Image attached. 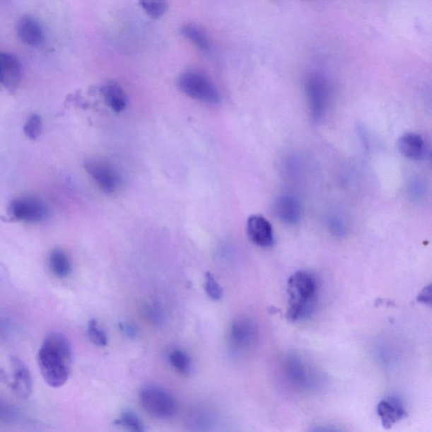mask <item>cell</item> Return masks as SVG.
<instances>
[{"instance_id": "6da1fadb", "label": "cell", "mask_w": 432, "mask_h": 432, "mask_svg": "<svg viewBox=\"0 0 432 432\" xmlns=\"http://www.w3.org/2000/svg\"><path fill=\"white\" fill-rule=\"evenodd\" d=\"M72 348L66 336L52 332L43 340L38 352V366L47 385L57 388L64 385L71 374Z\"/></svg>"}, {"instance_id": "7a4b0ae2", "label": "cell", "mask_w": 432, "mask_h": 432, "mask_svg": "<svg viewBox=\"0 0 432 432\" xmlns=\"http://www.w3.org/2000/svg\"><path fill=\"white\" fill-rule=\"evenodd\" d=\"M287 318L291 322L304 320L311 314L317 296L316 278L308 272L292 274L287 284Z\"/></svg>"}, {"instance_id": "3957f363", "label": "cell", "mask_w": 432, "mask_h": 432, "mask_svg": "<svg viewBox=\"0 0 432 432\" xmlns=\"http://www.w3.org/2000/svg\"><path fill=\"white\" fill-rule=\"evenodd\" d=\"M139 402L151 416L158 419H171L178 409L175 398L164 388L148 385L139 392Z\"/></svg>"}, {"instance_id": "277c9868", "label": "cell", "mask_w": 432, "mask_h": 432, "mask_svg": "<svg viewBox=\"0 0 432 432\" xmlns=\"http://www.w3.org/2000/svg\"><path fill=\"white\" fill-rule=\"evenodd\" d=\"M178 87L183 93L198 101L209 104L220 102L219 91L204 74L196 71H186L178 78Z\"/></svg>"}, {"instance_id": "5b68a950", "label": "cell", "mask_w": 432, "mask_h": 432, "mask_svg": "<svg viewBox=\"0 0 432 432\" xmlns=\"http://www.w3.org/2000/svg\"><path fill=\"white\" fill-rule=\"evenodd\" d=\"M8 216L16 221L37 223L49 216V209L42 199L36 196H21L8 204Z\"/></svg>"}, {"instance_id": "8992f818", "label": "cell", "mask_w": 432, "mask_h": 432, "mask_svg": "<svg viewBox=\"0 0 432 432\" xmlns=\"http://www.w3.org/2000/svg\"><path fill=\"white\" fill-rule=\"evenodd\" d=\"M305 93L310 117L314 122H320L329 107L330 89L328 82L321 76L313 75L305 83Z\"/></svg>"}, {"instance_id": "52a82bcc", "label": "cell", "mask_w": 432, "mask_h": 432, "mask_svg": "<svg viewBox=\"0 0 432 432\" xmlns=\"http://www.w3.org/2000/svg\"><path fill=\"white\" fill-rule=\"evenodd\" d=\"M85 168L97 185L104 193L115 194L121 186L119 173L106 160L91 159L85 163Z\"/></svg>"}, {"instance_id": "ba28073f", "label": "cell", "mask_w": 432, "mask_h": 432, "mask_svg": "<svg viewBox=\"0 0 432 432\" xmlns=\"http://www.w3.org/2000/svg\"><path fill=\"white\" fill-rule=\"evenodd\" d=\"M257 337H259L257 326L256 322L250 318H238L230 326V343L235 351L250 350L256 344Z\"/></svg>"}, {"instance_id": "9c48e42d", "label": "cell", "mask_w": 432, "mask_h": 432, "mask_svg": "<svg viewBox=\"0 0 432 432\" xmlns=\"http://www.w3.org/2000/svg\"><path fill=\"white\" fill-rule=\"evenodd\" d=\"M13 381L10 383L13 392L23 399H28L33 394V383L30 370L19 357H11Z\"/></svg>"}, {"instance_id": "30bf717a", "label": "cell", "mask_w": 432, "mask_h": 432, "mask_svg": "<svg viewBox=\"0 0 432 432\" xmlns=\"http://www.w3.org/2000/svg\"><path fill=\"white\" fill-rule=\"evenodd\" d=\"M274 215L283 223L293 226L299 223L303 217L302 204L291 195H281L273 205Z\"/></svg>"}, {"instance_id": "8fae6325", "label": "cell", "mask_w": 432, "mask_h": 432, "mask_svg": "<svg viewBox=\"0 0 432 432\" xmlns=\"http://www.w3.org/2000/svg\"><path fill=\"white\" fill-rule=\"evenodd\" d=\"M248 238L255 245L270 247L274 245V235L272 224L261 216L250 217L247 224Z\"/></svg>"}, {"instance_id": "7c38bea8", "label": "cell", "mask_w": 432, "mask_h": 432, "mask_svg": "<svg viewBox=\"0 0 432 432\" xmlns=\"http://www.w3.org/2000/svg\"><path fill=\"white\" fill-rule=\"evenodd\" d=\"M21 80V68L15 55L0 52V84L8 91H15Z\"/></svg>"}, {"instance_id": "4fadbf2b", "label": "cell", "mask_w": 432, "mask_h": 432, "mask_svg": "<svg viewBox=\"0 0 432 432\" xmlns=\"http://www.w3.org/2000/svg\"><path fill=\"white\" fill-rule=\"evenodd\" d=\"M17 33L21 40L30 47L40 46L45 39L41 24L32 16H25L20 20Z\"/></svg>"}, {"instance_id": "5bb4252c", "label": "cell", "mask_w": 432, "mask_h": 432, "mask_svg": "<svg viewBox=\"0 0 432 432\" xmlns=\"http://www.w3.org/2000/svg\"><path fill=\"white\" fill-rule=\"evenodd\" d=\"M378 414L381 419L382 425L384 428H391V427L402 420L405 417V409L396 399H385L378 404Z\"/></svg>"}, {"instance_id": "9a60e30c", "label": "cell", "mask_w": 432, "mask_h": 432, "mask_svg": "<svg viewBox=\"0 0 432 432\" xmlns=\"http://www.w3.org/2000/svg\"><path fill=\"white\" fill-rule=\"evenodd\" d=\"M399 151L404 157L420 160L426 154V143L420 134L407 133L399 139Z\"/></svg>"}, {"instance_id": "2e32d148", "label": "cell", "mask_w": 432, "mask_h": 432, "mask_svg": "<svg viewBox=\"0 0 432 432\" xmlns=\"http://www.w3.org/2000/svg\"><path fill=\"white\" fill-rule=\"evenodd\" d=\"M105 103L116 112L124 111L127 106V95L122 86L115 81H109L103 87Z\"/></svg>"}, {"instance_id": "e0dca14e", "label": "cell", "mask_w": 432, "mask_h": 432, "mask_svg": "<svg viewBox=\"0 0 432 432\" xmlns=\"http://www.w3.org/2000/svg\"><path fill=\"white\" fill-rule=\"evenodd\" d=\"M49 263L51 272L58 278H66L71 273V260L66 252L59 248H55L50 252Z\"/></svg>"}, {"instance_id": "ac0fdd59", "label": "cell", "mask_w": 432, "mask_h": 432, "mask_svg": "<svg viewBox=\"0 0 432 432\" xmlns=\"http://www.w3.org/2000/svg\"><path fill=\"white\" fill-rule=\"evenodd\" d=\"M182 36L197 47L204 54L211 52V43H209L207 35L199 26L194 24H187L181 29Z\"/></svg>"}, {"instance_id": "d6986e66", "label": "cell", "mask_w": 432, "mask_h": 432, "mask_svg": "<svg viewBox=\"0 0 432 432\" xmlns=\"http://www.w3.org/2000/svg\"><path fill=\"white\" fill-rule=\"evenodd\" d=\"M168 361L177 373L187 376L192 372V360L187 352L182 350H173L169 353Z\"/></svg>"}, {"instance_id": "ffe728a7", "label": "cell", "mask_w": 432, "mask_h": 432, "mask_svg": "<svg viewBox=\"0 0 432 432\" xmlns=\"http://www.w3.org/2000/svg\"><path fill=\"white\" fill-rule=\"evenodd\" d=\"M139 4L144 11L152 19H160L167 13L168 0H139Z\"/></svg>"}, {"instance_id": "44dd1931", "label": "cell", "mask_w": 432, "mask_h": 432, "mask_svg": "<svg viewBox=\"0 0 432 432\" xmlns=\"http://www.w3.org/2000/svg\"><path fill=\"white\" fill-rule=\"evenodd\" d=\"M116 424L133 431L142 432L146 431V427L141 419L131 411L122 413L119 418L116 421Z\"/></svg>"}, {"instance_id": "7402d4cb", "label": "cell", "mask_w": 432, "mask_h": 432, "mask_svg": "<svg viewBox=\"0 0 432 432\" xmlns=\"http://www.w3.org/2000/svg\"><path fill=\"white\" fill-rule=\"evenodd\" d=\"M87 334L91 342L98 346H106L107 344V336L105 332L100 328L97 320H93L89 322L87 328Z\"/></svg>"}, {"instance_id": "603a6c76", "label": "cell", "mask_w": 432, "mask_h": 432, "mask_svg": "<svg viewBox=\"0 0 432 432\" xmlns=\"http://www.w3.org/2000/svg\"><path fill=\"white\" fill-rule=\"evenodd\" d=\"M42 130V117L37 115H30L24 126V133L25 136L30 139H36L40 136Z\"/></svg>"}, {"instance_id": "cb8c5ba5", "label": "cell", "mask_w": 432, "mask_h": 432, "mask_svg": "<svg viewBox=\"0 0 432 432\" xmlns=\"http://www.w3.org/2000/svg\"><path fill=\"white\" fill-rule=\"evenodd\" d=\"M204 289L209 298L214 300H220L223 296V289L211 273L205 274Z\"/></svg>"}, {"instance_id": "d4e9b609", "label": "cell", "mask_w": 432, "mask_h": 432, "mask_svg": "<svg viewBox=\"0 0 432 432\" xmlns=\"http://www.w3.org/2000/svg\"><path fill=\"white\" fill-rule=\"evenodd\" d=\"M19 410L4 401L0 400V421L11 422L18 420Z\"/></svg>"}, {"instance_id": "484cf974", "label": "cell", "mask_w": 432, "mask_h": 432, "mask_svg": "<svg viewBox=\"0 0 432 432\" xmlns=\"http://www.w3.org/2000/svg\"><path fill=\"white\" fill-rule=\"evenodd\" d=\"M329 228L336 237H343L346 233V226L344 221L337 216H332L329 220Z\"/></svg>"}, {"instance_id": "4316f807", "label": "cell", "mask_w": 432, "mask_h": 432, "mask_svg": "<svg viewBox=\"0 0 432 432\" xmlns=\"http://www.w3.org/2000/svg\"><path fill=\"white\" fill-rule=\"evenodd\" d=\"M417 300H418V302L431 305V286L426 287L425 289L421 292V294L418 296Z\"/></svg>"}, {"instance_id": "83f0119b", "label": "cell", "mask_w": 432, "mask_h": 432, "mask_svg": "<svg viewBox=\"0 0 432 432\" xmlns=\"http://www.w3.org/2000/svg\"><path fill=\"white\" fill-rule=\"evenodd\" d=\"M120 328L121 330L130 338L134 337L135 334H136V329H135L132 325L122 324Z\"/></svg>"}, {"instance_id": "f1b7e54d", "label": "cell", "mask_w": 432, "mask_h": 432, "mask_svg": "<svg viewBox=\"0 0 432 432\" xmlns=\"http://www.w3.org/2000/svg\"><path fill=\"white\" fill-rule=\"evenodd\" d=\"M0 382L4 383H8V379L6 378V373L3 372V370H1V369H0Z\"/></svg>"}]
</instances>
